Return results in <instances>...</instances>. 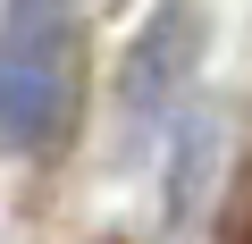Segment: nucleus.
<instances>
[{"instance_id":"nucleus-1","label":"nucleus","mask_w":252,"mask_h":244,"mask_svg":"<svg viewBox=\"0 0 252 244\" xmlns=\"http://www.w3.org/2000/svg\"><path fill=\"white\" fill-rule=\"evenodd\" d=\"M84 118V9L0 0V152L51 160Z\"/></svg>"}]
</instances>
